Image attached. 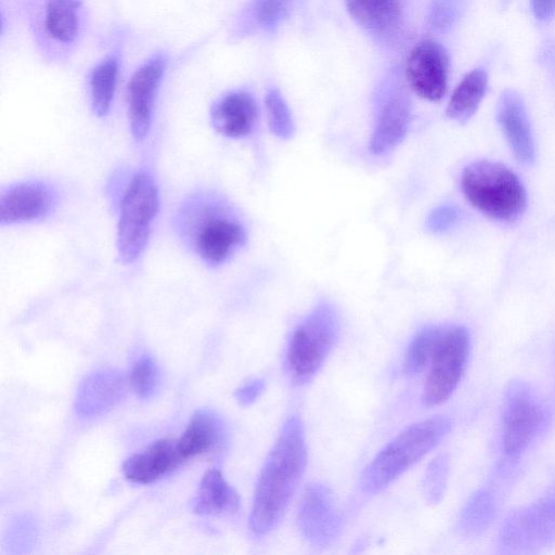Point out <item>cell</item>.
<instances>
[{
	"label": "cell",
	"mask_w": 555,
	"mask_h": 555,
	"mask_svg": "<svg viewBox=\"0 0 555 555\" xmlns=\"http://www.w3.org/2000/svg\"><path fill=\"white\" fill-rule=\"evenodd\" d=\"M307 464L305 428L297 416L289 417L268 454L260 472L249 526L258 535L272 531L283 518Z\"/></svg>",
	"instance_id": "cell-1"
},
{
	"label": "cell",
	"mask_w": 555,
	"mask_h": 555,
	"mask_svg": "<svg viewBox=\"0 0 555 555\" xmlns=\"http://www.w3.org/2000/svg\"><path fill=\"white\" fill-rule=\"evenodd\" d=\"M177 228L196 255L210 266L223 263L246 242V230L237 216L212 194L190 197L177 216Z\"/></svg>",
	"instance_id": "cell-2"
},
{
	"label": "cell",
	"mask_w": 555,
	"mask_h": 555,
	"mask_svg": "<svg viewBox=\"0 0 555 555\" xmlns=\"http://www.w3.org/2000/svg\"><path fill=\"white\" fill-rule=\"evenodd\" d=\"M452 421L437 415L411 425L385 446L365 467L360 487L365 493L384 490L423 459L449 434Z\"/></svg>",
	"instance_id": "cell-3"
},
{
	"label": "cell",
	"mask_w": 555,
	"mask_h": 555,
	"mask_svg": "<svg viewBox=\"0 0 555 555\" xmlns=\"http://www.w3.org/2000/svg\"><path fill=\"white\" fill-rule=\"evenodd\" d=\"M461 184L467 201L495 220L515 221L526 209L527 194L521 181L501 163L469 164L463 170Z\"/></svg>",
	"instance_id": "cell-4"
},
{
	"label": "cell",
	"mask_w": 555,
	"mask_h": 555,
	"mask_svg": "<svg viewBox=\"0 0 555 555\" xmlns=\"http://www.w3.org/2000/svg\"><path fill=\"white\" fill-rule=\"evenodd\" d=\"M339 318L328 302L319 304L295 328L286 363L296 385L310 382L322 367L339 335Z\"/></svg>",
	"instance_id": "cell-5"
},
{
	"label": "cell",
	"mask_w": 555,
	"mask_h": 555,
	"mask_svg": "<svg viewBox=\"0 0 555 555\" xmlns=\"http://www.w3.org/2000/svg\"><path fill=\"white\" fill-rule=\"evenodd\" d=\"M158 209L159 192L153 177L135 173L120 203L117 249L125 263L133 262L144 250Z\"/></svg>",
	"instance_id": "cell-6"
},
{
	"label": "cell",
	"mask_w": 555,
	"mask_h": 555,
	"mask_svg": "<svg viewBox=\"0 0 555 555\" xmlns=\"http://www.w3.org/2000/svg\"><path fill=\"white\" fill-rule=\"evenodd\" d=\"M548 418L547 408L529 384H509L502 412V449L507 461L515 462L526 452Z\"/></svg>",
	"instance_id": "cell-7"
},
{
	"label": "cell",
	"mask_w": 555,
	"mask_h": 555,
	"mask_svg": "<svg viewBox=\"0 0 555 555\" xmlns=\"http://www.w3.org/2000/svg\"><path fill=\"white\" fill-rule=\"evenodd\" d=\"M470 354V335L462 325H443L430 359L423 401L428 406L446 402L461 383Z\"/></svg>",
	"instance_id": "cell-8"
},
{
	"label": "cell",
	"mask_w": 555,
	"mask_h": 555,
	"mask_svg": "<svg viewBox=\"0 0 555 555\" xmlns=\"http://www.w3.org/2000/svg\"><path fill=\"white\" fill-rule=\"evenodd\" d=\"M502 546L531 551L555 544V486L530 505L512 513L500 532Z\"/></svg>",
	"instance_id": "cell-9"
},
{
	"label": "cell",
	"mask_w": 555,
	"mask_h": 555,
	"mask_svg": "<svg viewBox=\"0 0 555 555\" xmlns=\"http://www.w3.org/2000/svg\"><path fill=\"white\" fill-rule=\"evenodd\" d=\"M297 521L302 537L315 546L331 544L340 533L341 519L332 491L324 485H309L298 508Z\"/></svg>",
	"instance_id": "cell-10"
},
{
	"label": "cell",
	"mask_w": 555,
	"mask_h": 555,
	"mask_svg": "<svg viewBox=\"0 0 555 555\" xmlns=\"http://www.w3.org/2000/svg\"><path fill=\"white\" fill-rule=\"evenodd\" d=\"M448 55L441 44L425 40L410 52L405 76L412 90L428 101L440 100L448 86Z\"/></svg>",
	"instance_id": "cell-11"
},
{
	"label": "cell",
	"mask_w": 555,
	"mask_h": 555,
	"mask_svg": "<svg viewBox=\"0 0 555 555\" xmlns=\"http://www.w3.org/2000/svg\"><path fill=\"white\" fill-rule=\"evenodd\" d=\"M164 68V57L155 55L140 66L128 82V118L132 137L137 141H142L150 131L155 96Z\"/></svg>",
	"instance_id": "cell-12"
},
{
	"label": "cell",
	"mask_w": 555,
	"mask_h": 555,
	"mask_svg": "<svg viewBox=\"0 0 555 555\" xmlns=\"http://www.w3.org/2000/svg\"><path fill=\"white\" fill-rule=\"evenodd\" d=\"M54 203L53 191L42 182L14 184L1 194L0 222L3 225L43 219L51 212Z\"/></svg>",
	"instance_id": "cell-13"
},
{
	"label": "cell",
	"mask_w": 555,
	"mask_h": 555,
	"mask_svg": "<svg viewBox=\"0 0 555 555\" xmlns=\"http://www.w3.org/2000/svg\"><path fill=\"white\" fill-rule=\"evenodd\" d=\"M127 391V380L115 369H101L88 374L79 384L75 411L79 417L104 414L118 404Z\"/></svg>",
	"instance_id": "cell-14"
},
{
	"label": "cell",
	"mask_w": 555,
	"mask_h": 555,
	"mask_svg": "<svg viewBox=\"0 0 555 555\" xmlns=\"http://www.w3.org/2000/svg\"><path fill=\"white\" fill-rule=\"evenodd\" d=\"M498 119L516 158L531 165L535 158L534 140L525 104L517 93L506 91L502 94Z\"/></svg>",
	"instance_id": "cell-15"
},
{
	"label": "cell",
	"mask_w": 555,
	"mask_h": 555,
	"mask_svg": "<svg viewBox=\"0 0 555 555\" xmlns=\"http://www.w3.org/2000/svg\"><path fill=\"white\" fill-rule=\"evenodd\" d=\"M182 461L177 440L160 439L128 457L122 464V472L132 482L151 483L173 470Z\"/></svg>",
	"instance_id": "cell-16"
},
{
	"label": "cell",
	"mask_w": 555,
	"mask_h": 555,
	"mask_svg": "<svg viewBox=\"0 0 555 555\" xmlns=\"http://www.w3.org/2000/svg\"><path fill=\"white\" fill-rule=\"evenodd\" d=\"M214 128L229 138L251 133L258 120V106L246 91H234L218 100L210 109Z\"/></svg>",
	"instance_id": "cell-17"
},
{
	"label": "cell",
	"mask_w": 555,
	"mask_h": 555,
	"mask_svg": "<svg viewBox=\"0 0 555 555\" xmlns=\"http://www.w3.org/2000/svg\"><path fill=\"white\" fill-rule=\"evenodd\" d=\"M227 427L223 420L214 411L202 409L196 411L177 447L184 460L211 451L225 441Z\"/></svg>",
	"instance_id": "cell-18"
},
{
	"label": "cell",
	"mask_w": 555,
	"mask_h": 555,
	"mask_svg": "<svg viewBox=\"0 0 555 555\" xmlns=\"http://www.w3.org/2000/svg\"><path fill=\"white\" fill-rule=\"evenodd\" d=\"M410 122V105L402 94L389 98L382 106L370 142L371 151L385 154L399 144Z\"/></svg>",
	"instance_id": "cell-19"
},
{
	"label": "cell",
	"mask_w": 555,
	"mask_h": 555,
	"mask_svg": "<svg viewBox=\"0 0 555 555\" xmlns=\"http://www.w3.org/2000/svg\"><path fill=\"white\" fill-rule=\"evenodd\" d=\"M240 507L236 490L218 469H208L199 483L193 501V511L199 515L235 513Z\"/></svg>",
	"instance_id": "cell-20"
},
{
	"label": "cell",
	"mask_w": 555,
	"mask_h": 555,
	"mask_svg": "<svg viewBox=\"0 0 555 555\" xmlns=\"http://www.w3.org/2000/svg\"><path fill=\"white\" fill-rule=\"evenodd\" d=\"M345 3L352 18L375 34L392 30L401 17V0H345Z\"/></svg>",
	"instance_id": "cell-21"
},
{
	"label": "cell",
	"mask_w": 555,
	"mask_h": 555,
	"mask_svg": "<svg viewBox=\"0 0 555 555\" xmlns=\"http://www.w3.org/2000/svg\"><path fill=\"white\" fill-rule=\"evenodd\" d=\"M488 77L482 69L466 74L453 91L447 106V115L464 122L477 111L487 90Z\"/></svg>",
	"instance_id": "cell-22"
},
{
	"label": "cell",
	"mask_w": 555,
	"mask_h": 555,
	"mask_svg": "<svg viewBox=\"0 0 555 555\" xmlns=\"http://www.w3.org/2000/svg\"><path fill=\"white\" fill-rule=\"evenodd\" d=\"M496 502L493 493L480 489L472 495L462 509L457 528L465 537H477L482 533L495 517Z\"/></svg>",
	"instance_id": "cell-23"
},
{
	"label": "cell",
	"mask_w": 555,
	"mask_h": 555,
	"mask_svg": "<svg viewBox=\"0 0 555 555\" xmlns=\"http://www.w3.org/2000/svg\"><path fill=\"white\" fill-rule=\"evenodd\" d=\"M118 75V61L108 57L101 62L90 77L91 103L93 112L103 117L109 112Z\"/></svg>",
	"instance_id": "cell-24"
},
{
	"label": "cell",
	"mask_w": 555,
	"mask_h": 555,
	"mask_svg": "<svg viewBox=\"0 0 555 555\" xmlns=\"http://www.w3.org/2000/svg\"><path fill=\"white\" fill-rule=\"evenodd\" d=\"M80 0H48L46 27L60 42H72L77 35V10Z\"/></svg>",
	"instance_id": "cell-25"
},
{
	"label": "cell",
	"mask_w": 555,
	"mask_h": 555,
	"mask_svg": "<svg viewBox=\"0 0 555 555\" xmlns=\"http://www.w3.org/2000/svg\"><path fill=\"white\" fill-rule=\"evenodd\" d=\"M443 325H431L422 328L411 340L405 353L403 370L408 375L423 371L430 362L435 347Z\"/></svg>",
	"instance_id": "cell-26"
},
{
	"label": "cell",
	"mask_w": 555,
	"mask_h": 555,
	"mask_svg": "<svg viewBox=\"0 0 555 555\" xmlns=\"http://www.w3.org/2000/svg\"><path fill=\"white\" fill-rule=\"evenodd\" d=\"M129 384L142 399L153 397L159 385V369L150 356L138 358L131 365Z\"/></svg>",
	"instance_id": "cell-27"
},
{
	"label": "cell",
	"mask_w": 555,
	"mask_h": 555,
	"mask_svg": "<svg viewBox=\"0 0 555 555\" xmlns=\"http://www.w3.org/2000/svg\"><path fill=\"white\" fill-rule=\"evenodd\" d=\"M267 118L270 130L281 139H289L295 131L292 113L279 90L272 89L266 95Z\"/></svg>",
	"instance_id": "cell-28"
},
{
	"label": "cell",
	"mask_w": 555,
	"mask_h": 555,
	"mask_svg": "<svg viewBox=\"0 0 555 555\" xmlns=\"http://www.w3.org/2000/svg\"><path fill=\"white\" fill-rule=\"evenodd\" d=\"M449 457L446 454L436 456L428 464L423 478V493L426 501L437 504L441 501L448 480Z\"/></svg>",
	"instance_id": "cell-29"
},
{
	"label": "cell",
	"mask_w": 555,
	"mask_h": 555,
	"mask_svg": "<svg viewBox=\"0 0 555 555\" xmlns=\"http://www.w3.org/2000/svg\"><path fill=\"white\" fill-rule=\"evenodd\" d=\"M457 217L459 212L454 206L443 205L429 214L426 225L433 232H443L455 223Z\"/></svg>",
	"instance_id": "cell-30"
},
{
	"label": "cell",
	"mask_w": 555,
	"mask_h": 555,
	"mask_svg": "<svg viewBox=\"0 0 555 555\" xmlns=\"http://www.w3.org/2000/svg\"><path fill=\"white\" fill-rule=\"evenodd\" d=\"M264 386V380L261 378L249 380L235 390V399L241 405H249L263 392Z\"/></svg>",
	"instance_id": "cell-31"
},
{
	"label": "cell",
	"mask_w": 555,
	"mask_h": 555,
	"mask_svg": "<svg viewBox=\"0 0 555 555\" xmlns=\"http://www.w3.org/2000/svg\"><path fill=\"white\" fill-rule=\"evenodd\" d=\"M256 9L258 18L266 25L274 23L281 12V7L275 0H259Z\"/></svg>",
	"instance_id": "cell-32"
},
{
	"label": "cell",
	"mask_w": 555,
	"mask_h": 555,
	"mask_svg": "<svg viewBox=\"0 0 555 555\" xmlns=\"http://www.w3.org/2000/svg\"><path fill=\"white\" fill-rule=\"evenodd\" d=\"M537 18L546 21L555 14V0H531Z\"/></svg>",
	"instance_id": "cell-33"
}]
</instances>
